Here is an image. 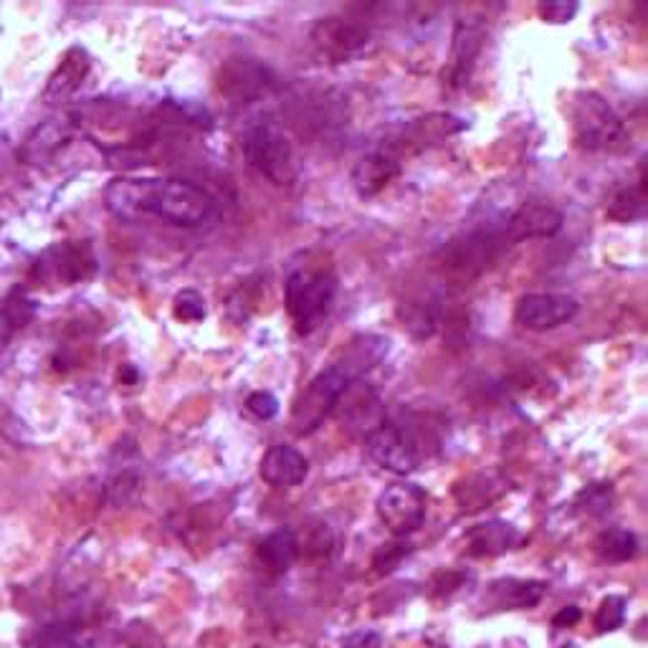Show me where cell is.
<instances>
[{
  "instance_id": "obj_1",
  "label": "cell",
  "mask_w": 648,
  "mask_h": 648,
  "mask_svg": "<svg viewBox=\"0 0 648 648\" xmlns=\"http://www.w3.org/2000/svg\"><path fill=\"white\" fill-rule=\"evenodd\" d=\"M104 206L125 223L157 218L178 228H195L213 213L211 195L173 178H114L104 190Z\"/></svg>"
},
{
  "instance_id": "obj_2",
  "label": "cell",
  "mask_w": 648,
  "mask_h": 648,
  "mask_svg": "<svg viewBox=\"0 0 648 648\" xmlns=\"http://www.w3.org/2000/svg\"><path fill=\"white\" fill-rule=\"evenodd\" d=\"M337 297V274L332 266L292 264L284 281V304L299 335H312L324 319L330 317Z\"/></svg>"
},
{
  "instance_id": "obj_3",
  "label": "cell",
  "mask_w": 648,
  "mask_h": 648,
  "mask_svg": "<svg viewBox=\"0 0 648 648\" xmlns=\"http://www.w3.org/2000/svg\"><path fill=\"white\" fill-rule=\"evenodd\" d=\"M241 150L249 168L269 180L276 188H287L297 180V162L294 147L276 122L259 119L246 127L241 140Z\"/></svg>"
},
{
  "instance_id": "obj_4",
  "label": "cell",
  "mask_w": 648,
  "mask_h": 648,
  "mask_svg": "<svg viewBox=\"0 0 648 648\" xmlns=\"http://www.w3.org/2000/svg\"><path fill=\"white\" fill-rule=\"evenodd\" d=\"M573 140L585 152H616L628 142V132L616 109L598 92H578L573 99Z\"/></svg>"
},
{
  "instance_id": "obj_5",
  "label": "cell",
  "mask_w": 648,
  "mask_h": 648,
  "mask_svg": "<svg viewBox=\"0 0 648 648\" xmlns=\"http://www.w3.org/2000/svg\"><path fill=\"white\" fill-rule=\"evenodd\" d=\"M352 383H355V380H352L340 365H335V362H332L330 368H324L322 373L314 375L307 388L294 400V433H297V436H312V433H317L327 418L335 416L337 403H340V398Z\"/></svg>"
},
{
  "instance_id": "obj_6",
  "label": "cell",
  "mask_w": 648,
  "mask_h": 648,
  "mask_svg": "<svg viewBox=\"0 0 648 648\" xmlns=\"http://www.w3.org/2000/svg\"><path fill=\"white\" fill-rule=\"evenodd\" d=\"M365 451L390 474H413L423 461V436L413 428L385 421L378 431L365 436Z\"/></svg>"
},
{
  "instance_id": "obj_7",
  "label": "cell",
  "mask_w": 648,
  "mask_h": 648,
  "mask_svg": "<svg viewBox=\"0 0 648 648\" xmlns=\"http://www.w3.org/2000/svg\"><path fill=\"white\" fill-rule=\"evenodd\" d=\"M314 51L330 64H347L370 46V31L345 16H324L309 28Z\"/></svg>"
},
{
  "instance_id": "obj_8",
  "label": "cell",
  "mask_w": 648,
  "mask_h": 648,
  "mask_svg": "<svg viewBox=\"0 0 648 648\" xmlns=\"http://www.w3.org/2000/svg\"><path fill=\"white\" fill-rule=\"evenodd\" d=\"M216 87L221 97H226L231 104H251L269 94V89L274 87V74L261 61L249 56H231L218 69Z\"/></svg>"
},
{
  "instance_id": "obj_9",
  "label": "cell",
  "mask_w": 648,
  "mask_h": 648,
  "mask_svg": "<svg viewBox=\"0 0 648 648\" xmlns=\"http://www.w3.org/2000/svg\"><path fill=\"white\" fill-rule=\"evenodd\" d=\"M380 522L395 537L413 535L426 519V492L416 484H390L375 504Z\"/></svg>"
},
{
  "instance_id": "obj_10",
  "label": "cell",
  "mask_w": 648,
  "mask_h": 648,
  "mask_svg": "<svg viewBox=\"0 0 648 648\" xmlns=\"http://www.w3.org/2000/svg\"><path fill=\"white\" fill-rule=\"evenodd\" d=\"M580 312L578 299L570 294L557 292H540V294H524L514 309V319L519 327L530 332H547L557 330L562 324L573 322Z\"/></svg>"
},
{
  "instance_id": "obj_11",
  "label": "cell",
  "mask_w": 648,
  "mask_h": 648,
  "mask_svg": "<svg viewBox=\"0 0 648 648\" xmlns=\"http://www.w3.org/2000/svg\"><path fill=\"white\" fill-rule=\"evenodd\" d=\"M486 41V26L481 18H461L451 36L449 64L443 69V81L449 89H461L474 71Z\"/></svg>"
},
{
  "instance_id": "obj_12",
  "label": "cell",
  "mask_w": 648,
  "mask_h": 648,
  "mask_svg": "<svg viewBox=\"0 0 648 648\" xmlns=\"http://www.w3.org/2000/svg\"><path fill=\"white\" fill-rule=\"evenodd\" d=\"M337 416L345 423L350 431L362 433V436H370L373 431H378L388 416H385V403L378 395V390L373 385L362 383V380H355L350 388L345 390V395L337 403Z\"/></svg>"
},
{
  "instance_id": "obj_13",
  "label": "cell",
  "mask_w": 648,
  "mask_h": 648,
  "mask_svg": "<svg viewBox=\"0 0 648 648\" xmlns=\"http://www.w3.org/2000/svg\"><path fill=\"white\" fill-rule=\"evenodd\" d=\"M562 213L550 203H524L507 221H502V236L507 246L530 241V238H552L562 231Z\"/></svg>"
},
{
  "instance_id": "obj_14",
  "label": "cell",
  "mask_w": 648,
  "mask_h": 648,
  "mask_svg": "<svg viewBox=\"0 0 648 648\" xmlns=\"http://www.w3.org/2000/svg\"><path fill=\"white\" fill-rule=\"evenodd\" d=\"M261 479L274 489H292L299 486L309 474V461L302 451L287 443H276L261 456L259 464Z\"/></svg>"
},
{
  "instance_id": "obj_15",
  "label": "cell",
  "mask_w": 648,
  "mask_h": 648,
  "mask_svg": "<svg viewBox=\"0 0 648 648\" xmlns=\"http://www.w3.org/2000/svg\"><path fill=\"white\" fill-rule=\"evenodd\" d=\"M41 271H49V276L59 279L61 284H76L94 274V254L89 246L79 243H61L46 254V259L38 264Z\"/></svg>"
},
{
  "instance_id": "obj_16",
  "label": "cell",
  "mask_w": 648,
  "mask_h": 648,
  "mask_svg": "<svg viewBox=\"0 0 648 648\" xmlns=\"http://www.w3.org/2000/svg\"><path fill=\"white\" fill-rule=\"evenodd\" d=\"M524 542L522 532L514 524L502 522V519H492V522L476 524L466 535V545H469V555L474 557H497L504 552L514 550Z\"/></svg>"
},
{
  "instance_id": "obj_17",
  "label": "cell",
  "mask_w": 648,
  "mask_h": 648,
  "mask_svg": "<svg viewBox=\"0 0 648 648\" xmlns=\"http://www.w3.org/2000/svg\"><path fill=\"white\" fill-rule=\"evenodd\" d=\"M398 175V160H393V157L385 155V152H373V155H365L355 162L350 178L360 198H375V195L383 193Z\"/></svg>"
},
{
  "instance_id": "obj_18",
  "label": "cell",
  "mask_w": 648,
  "mask_h": 648,
  "mask_svg": "<svg viewBox=\"0 0 648 648\" xmlns=\"http://www.w3.org/2000/svg\"><path fill=\"white\" fill-rule=\"evenodd\" d=\"M398 317L413 340H428L441 327V299L433 294H413L398 307Z\"/></svg>"
},
{
  "instance_id": "obj_19",
  "label": "cell",
  "mask_w": 648,
  "mask_h": 648,
  "mask_svg": "<svg viewBox=\"0 0 648 648\" xmlns=\"http://www.w3.org/2000/svg\"><path fill=\"white\" fill-rule=\"evenodd\" d=\"M89 71H92V59H89L87 51L79 49V46L66 51V56L56 66L54 74H51L49 84H46L44 97L51 99V102H64V99H69L84 84Z\"/></svg>"
},
{
  "instance_id": "obj_20",
  "label": "cell",
  "mask_w": 648,
  "mask_h": 648,
  "mask_svg": "<svg viewBox=\"0 0 648 648\" xmlns=\"http://www.w3.org/2000/svg\"><path fill=\"white\" fill-rule=\"evenodd\" d=\"M256 557H259V562L264 565L266 573L271 575L289 573L299 557L297 535H294L292 530H284V527L269 532V535L259 542V547H256Z\"/></svg>"
},
{
  "instance_id": "obj_21",
  "label": "cell",
  "mask_w": 648,
  "mask_h": 648,
  "mask_svg": "<svg viewBox=\"0 0 648 648\" xmlns=\"http://www.w3.org/2000/svg\"><path fill=\"white\" fill-rule=\"evenodd\" d=\"M547 593V583L542 580H517V578H502L494 580L489 585V595H492L497 608H509V611H524V608H535Z\"/></svg>"
},
{
  "instance_id": "obj_22",
  "label": "cell",
  "mask_w": 648,
  "mask_h": 648,
  "mask_svg": "<svg viewBox=\"0 0 648 648\" xmlns=\"http://www.w3.org/2000/svg\"><path fill=\"white\" fill-rule=\"evenodd\" d=\"M385 355H388V340H385V337L362 335L347 345V350L342 352V357L335 365H340L352 380H360L362 375L368 373V370H373Z\"/></svg>"
},
{
  "instance_id": "obj_23",
  "label": "cell",
  "mask_w": 648,
  "mask_h": 648,
  "mask_svg": "<svg viewBox=\"0 0 648 648\" xmlns=\"http://www.w3.org/2000/svg\"><path fill=\"white\" fill-rule=\"evenodd\" d=\"M605 213H608V218H613V221L618 223H631L643 218V213H646V185H643V173L638 175L636 185H628V188H621L613 193Z\"/></svg>"
},
{
  "instance_id": "obj_24",
  "label": "cell",
  "mask_w": 648,
  "mask_h": 648,
  "mask_svg": "<svg viewBox=\"0 0 648 648\" xmlns=\"http://www.w3.org/2000/svg\"><path fill=\"white\" fill-rule=\"evenodd\" d=\"M595 552L605 562H628L638 555V537L623 527H611V530H603L598 535Z\"/></svg>"
},
{
  "instance_id": "obj_25",
  "label": "cell",
  "mask_w": 648,
  "mask_h": 648,
  "mask_svg": "<svg viewBox=\"0 0 648 648\" xmlns=\"http://www.w3.org/2000/svg\"><path fill=\"white\" fill-rule=\"evenodd\" d=\"M81 626L76 621H56L36 633L38 648H79Z\"/></svg>"
},
{
  "instance_id": "obj_26",
  "label": "cell",
  "mask_w": 648,
  "mask_h": 648,
  "mask_svg": "<svg viewBox=\"0 0 648 648\" xmlns=\"http://www.w3.org/2000/svg\"><path fill=\"white\" fill-rule=\"evenodd\" d=\"M575 507L588 517H603L613 509V486L600 481V484H588L580 489L575 497Z\"/></svg>"
},
{
  "instance_id": "obj_27",
  "label": "cell",
  "mask_w": 648,
  "mask_h": 648,
  "mask_svg": "<svg viewBox=\"0 0 648 648\" xmlns=\"http://www.w3.org/2000/svg\"><path fill=\"white\" fill-rule=\"evenodd\" d=\"M71 132L66 130L64 125H56V122H49V125L38 127L36 135L28 140V152H31L33 160H38V157H49L54 155L59 147H64L66 142H69Z\"/></svg>"
},
{
  "instance_id": "obj_28",
  "label": "cell",
  "mask_w": 648,
  "mask_h": 648,
  "mask_svg": "<svg viewBox=\"0 0 648 648\" xmlns=\"http://www.w3.org/2000/svg\"><path fill=\"white\" fill-rule=\"evenodd\" d=\"M626 598L623 595H605L595 613V631L611 633L626 623Z\"/></svg>"
},
{
  "instance_id": "obj_29",
  "label": "cell",
  "mask_w": 648,
  "mask_h": 648,
  "mask_svg": "<svg viewBox=\"0 0 648 648\" xmlns=\"http://www.w3.org/2000/svg\"><path fill=\"white\" fill-rule=\"evenodd\" d=\"M173 314L180 322H203L208 314L206 299L198 289H183L173 299Z\"/></svg>"
},
{
  "instance_id": "obj_30",
  "label": "cell",
  "mask_w": 648,
  "mask_h": 648,
  "mask_svg": "<svg viewBox=\"0 0 648 648\" xmlns=\"http://www.w3.org/2000/svg\"><path fill=\"white\" fill-rule=\"evenodd\" d=\"M297 542L299 550H307L309 555H327L332 550V545H335V535H332L327 524H312L307 530V537L304 540L297 537Z\"/></svg>"
},
{
  "instance_id": "obj_31",
  "label": "cell",
  "mask_w": 648,
  "mask_h": 648,
  "mask_svg": "<svg viewBox=\"0 0 648 648\" xmlns=\"http://www.w3.org/2000/svg\"><path fill=\"white\" fill-rule=\"evenodd\" d=\"M137 489H140V479H137L135 474H119L117 479H112V484L107 486V499L109 504H114V507H125V504H130L132 499H135Z\"/></svg>"
},
{
  "instance_id": "obj_32",
  "label": "cell",
  "mask_w": 648,
  "mask_h": 648,
  "mask_svg": "<svg viewBox=\"0 0 648 648\" xmlns=\"http://www.w3.org/2000/svg\"><path fill=\"white\" fill-rule=\"evenodd\" d=\"M246 411L254 418H259V421H271V418L279 416V400L269 390H254L246 398Z\"/></svg>"
},
{
  "instance_id": "obj_33",
  "label": "cell",
  "mask_w": 648,
  "mask_h": 648,
  "mask_svg": "<svg viewBox=\"0 0 648 648\" xmlns=\"http://www.w3.org/2000/svg\"><path fill=\"white\" fill-rule=\"evenodd\" d=\"M578 11V3H567V0H550V3H540V6H537V13H540L542 21L555 23V26L570 23L578 16Z\"/></svg>"
},
{
  "instance_id": "obj_34",
  "label": "cell",
  "mask_w": 648,
  "mask_h": 648,
  "mask_svg": "<svg viewBox=\"0 0 648 648\" xmlns=\"http://www.w3.org/2000/svg\"><path fill=\"white\" fill-rule=\"evenodd\" d=\"M411 552V547L408 545H400V542H393V545H383L378 550V555L373 557V567L378 570L380 575L390 573V570H395L398 567V562L403 560L405 555Z\"/></svg>"
},
{
  "instance_id": "obj_35",
  "label": "cell",
  "mask_w": 648,
  "mask_h": 648,
  "mask_svg": "<svg viewBox=\"0 0 648 648\" xmlns=\"http://www.w3.org/2000/svg\"><path fill=\"white\" fill-rule=\"evenodd\" d=\"M342 648H383V636L375 631H355L342 641Z\"/></svg>"
},
{
  "instance_id": "obj_36",
  "label": "cell",
  "mask_w": 648,
  "mask_h": 648,
  "mask_svg": "<svg viewBox=\"0 0 648 648\" xmlns=\"http://www.w3.org/2000/svg\"><path fill=\"white\" fill-rule=\"evenodd\" d=\"M583 618V611H580L578 605H565L555 618H552V626L555 628H573L575 623H580Z\"/></svg>"
},
{
  "instance_id": "obj_37",
  "label": "cell",
  "mask_w": 648,
  "mask_h": 648,
  "mask_svg": "<svg viewBox=\"0 0 648 648\" xmlns=\"http://www.w3.org/2000/svg\"><path fill=\"white\" fill-rule=\"evenodd\" d=\"M562 648H578V646H575V643H567V646H562Z\"/></svg>"
}]
</instances>
